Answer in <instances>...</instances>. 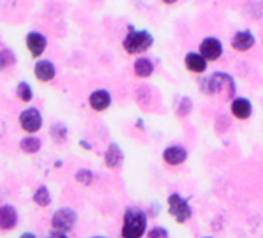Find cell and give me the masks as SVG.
<instances>
[{
	"instance_id": "cell-30",
	"label": "cell",
	"mask_w": 263,
	"mask_h": 238,
	"mask_svg": "<svg viewBox=\"0 0 263 238\" xmlns=\"http://www.w3.org/2000/svg\"><path fill=\"white\" fill-rule=\"evenodd\" d=\"M152 215H157V205H152Z\"/></svg>"
},
{
	"instance_id": "cell-24",
	"label": "cell",
	"mask_w": 263,
	"mask_h": 238,
	"mask_svg": "<svg viewBox=\"0 0 263 238\" xmlns=\"http://www.w3.org/2000/svg\"><path fill=\"white\" fill-rule=\"evenodd\" d=\"M16 62V56L11 50H0V71H6Z\"/></svg>"
},
{
	"instance_id": "cell-5",
	"label": "cell",
	"mask_w": 263,
	"mask_h": 238,
	"mask_svg": "<svg viewBox=\"0 0 263 238\" xmlns=\"http://www.w3.org/2000/svg\"><path fill=\"white\" fill-rule=\"evenodd\" d=\"M76 223H78V213L69 207L59 208L51 215V228L57 229V231H64V233L71 231L76 226Z\"/></svg>"
},
{
	"instance_id": "cell-12",
	"label": "cell",
	"mask_w": 263,
	"mask_h": 238,
	"mask_svg": "<svg viewBox=\"0 0 263 238\" xmlns=\"http://www.w3.org/2000/svg\"><path fill=\"white\" fill-rule=\"evenodd\" d=\"M88 104L94 111H106L111 106V94L106 88H97L88 95Z\"/></svg>"
},
{
	"instance_id": "cell-9",
	"label": "cell",
	"mask_w": 263,
	"mask_h": 238,
	"mask_svg": "<svg viewBox=\"0 0 263 238\" xmlns=\"http://www.w3.org/2000/svg\"><path fill=\"white\" fill-rule=\"evenodd\" d=\"M25 46H27L28 53L34 56V58H39L48 46V37L39 30H30L25 37Z\"/></svg>"
},
{
	"instance_id": "cell-17",
	"label": "cell",
	"mask_w": 263,
	"mask_h": 238,
	"mask_svg": "<svg viewBox=\"0 0 263 238\" xmlns=\"http://www.w3.org/2000/svg\"><path fill=\"white\" fill-rule=\"evenodd\" d=\"M133 71H135V74L138 76V78H151L154 74V71H156V64H154L152 58H148V56L145 55H140L138 58L133 62Z\"/></svg>"
},
{
	"instance_id": "cell-18",
	"label": "cell",
	"mask_w": 263,
	"mask_h": 238,
	"mask_svg": "<svg viewBox=\"0 0 263 238\" xmlns=\"http://www.w3.org/2000/svg\"><path fill=\"white\" fill-rule=\"evenodd\" d=\"M43 147V141L37 138V136H27V138H23L20 141V150L25 152V154H37L39 150H41Z\"/></svg>"
},
{
	"instance_id": "cell-25",
	"label": "cell",
	"mask_w": 263,
	"mask_h": 238,
	"mask_svg": "<svg viewBox=\"0 0 263 238\" xmlns=\"http://www.w3.org/2000/svg\"><path fill=\"white\" fill-rule=\"evenodd\" d=\"M168 236H170L168 229L163 228V226H156V228H152L147 233V238H168Z\"/></svg>"
},
{
	"instance_id": "cell-14",
	"label": "cell",
	"mask_w": 263,
	"mask_h": 238,
	"mask_svg": "<svg viewBox=\"0 0 263 238\" xmlns=\"http://www.w3.org/2000/svg\"><path fill=\"white\" fill-rule=\"evenodd\" d=\"M230 111L237 120H249L253 115V103L248 97H233Z\"/></svg>"
},
{
	"instance_id": "cell-10",
	"label": "cell",
	"mask_w": 263,
	"mask_h": 238,
	"mask_svg": "<svg viewBox=\"0 0 263 238\" xmlns=\"http://www.w3.org/2000/svg\"><path fill=\"white\" fill-rule=\"evenodd\" d=\"M184 66L193 74H205L209 69V60L200 51H187L184 56Z\"/></svg>"
},
{
	"instance_id": "cell-21",
	"label": "cell",
	"mask_w": 263,
	"mask_h": 238,
	"mask_svg": "<svg viewBox=\"0 0 263 238\" xmlns=\"http://www.w3.org/2000/svg\"><path fill=\"white\" fill-rule=\"evenodd\" d=\"M16 95H18L20 101L23 103H30L34 99V92H32V87L27 82H20L16 85Z\"/></svg>"
},
{
	"instance_id": "cell-33",
	"label": "cell",
	"mask_w": 263,
	"mask_h": 238,
	"mask_svg": "<svg viewBox=\"0 0 263 238\" xmlns=\"http://www.w3.org/2000/svg\"><path fill=\"white\" fill-rule=\"evenodd\" d=\"M261 4H263V0H261Z\"/></svg>"
},
{
	"instance_id": "cell-32",
	"label": "cell",
	"mask_w": 263,
	"mask_h": 238,
	"mask_svg": "<svg viewBox=\"0 0 263 238\" xmlns=\"http://www.w3.org/2000/svg\"><path fill=\"white\" fill-rule=\"evenodd\" d=\"M205 238H212V236H205Z\"/></svg>"
},
{
	"instance_id": "cell-28",
	"label": "cell",
	"mask_w": 263,
	"mask_h": 238,
	"mask_svg": "<svg viewBox=\"0 0 263 238\" xmlns=\"http://www.w3.org/2000/svg\"><path fill=\"white\" fill-rule=\"evenodd\" d=\"M163 4H166V6H175V4H179L180 0H161Z\"/></svg>"
},
{
	"instance_id": "cell-22",
	"label": "cell",
	"mask_w": 263,
	"mask_h": 238,
	"mask_svg": "<svg viewBox=\"0 0 263 238\" xmlns=\"http://www.w3.org/2000/svg\"><path fill=\"white\" fill-rule=\"evenodd\" d=\"M74 179H76V182L78 184H82V185H92L96 182V173L94 171H90V169H78V171L74 173Z\"/></svg>"
},
{
	"instance_id": "cell-16",
	"label": "cell",
	"mask_w": 263,
	"mask_h": 238,
	"mask_svg": "<svg viewBox=\"0 0 263 238\" xmlns=\"http://www.w3.org/2000/svg\"><path fill=\"white\" fill-rule=\"evenodd\" d=\"M18 224V212L13 205H2L0 207V229L11 231Z\"/></svg>"
},
{
	"instance_id": "cell-13",
	"label": "cell",
	"mask_w": 263,
	"mask_h": 238,
	"mask_svg": "<svg viewBox=\"0 0 263 238\" xmlns=\"http://www.w3.org/2000/svg\"><path fill=\"white\" fill-rule=\"evenodd\" d=\"M34 74L39 82L48 83V82H53L55 76H57V67L51 60L48 58H41L34 64Z\"/></svg>"
},
{
	"instance_id": "cell-26",
	"label": "cell",
	"mask_w": 263,
	"mask_h": 238,
	"mask_svg": "<svg viewBox=\"0 0 263 238\" xmlns=\"http://www.w3.org/2000/svg\"><path fill=\"white\" fill-rule=\"evenodd\" d=\"M50 235H51V238H67L66 233H64V231H57V229H53Z\"/></svg>"
},
{
	"instance_id": "cell-15",
	"label": "cell",
	"mask_w": 263,
	"mask_h": 238,
	"mask_svg": "<svg viewBox=\"0 0 263 238\" xmlns=\"http://www.w3.org/2000/svg\"><path fill=\"white\" fill-rule=\"evenodd\" d=\"M124 150L122 147H120L119 143H110L106 148V152H104V164H106L110 169H119L122 168L124 164Z\"/></svg>"
},
{
	"instance_id": "cell-11",
	"label": "cell",
	"mask_w": 263,
	"mask_h": 238,
	"mask_svg": "<svg viewBox=\"0 0 263 238\" xmlns=\"http://www.w3.org/2000/svg\"><path fill=\"white\" fill-rule=\"evenodd\" d=\"M187 148L184 145H168L163 150V161L168 166H180L187 161Z\"/></svg>"
},
{
	"instance_id": "cell-23",
	"label": "cell",
	"mask_w": 263,
	"mask_h": 238,
	"mask_svg": "<svg viewBox=\"0 0 263 238\" xmlns=\"http://www.w3.org/2000/svg\"><path fill=\"white\" fill-rule=\"evenodd\" d=\"M191 111H193V101L189 97H180L179 104H177V108H175L177 115H179L180 118H185Z\"/></svg>"
},
{
	"instance_id": "cell-2",
	"label": "cell",
	"mask_w": 263,
	"mask_h": 238,
	"mask_svg": "<svg viewBox=\"0 0 263 238\" xmlns=\"http://www.w3.org/2000/svg\"><path fill=\"white\" fill-rule=\"evenodd\" d=\"M156 43V37L151 30H136L135 27L127 28V34H125L124 41H122V48L127 55H143L147 53L148 50L154 46Z\"/></svg>"
},
{
	"instance_id": "cell-3",
	"label": "cell",
	"mask_w": 263,
	"mask_h": 238,
	"mask_svg": "<svg viewBox=\"0 0 263 238\" xmlns=\"http://www.w3.org/2000/svg\"><path fill=\"white\" fill-rule=\"evenodd\" d=\"M148 215L138 207H129L124 212L122 238H141L147 231Z\"/></svg>"
},
{
	"instance_id": "cell-27",
	"label": "cell",
	"mask_w": 263,
	"mask_h": 238,
	"mask_svg": "<svg viewBox=\"0 0 263 238\" xmlns=\"http://www.w3.org/2000/svg\"><path fill=\"white\" fill-rule=\"evenodd\" d=\"M80 145H82L85 150H92V143H88L87 140H80Z\"/></svg>"
},
{
	"instance_id": "cell-8",
	"label": "cell",
	"mask_w": 263,
	"mask_h": 238,
	"mask_svg": "<svg viewBox=\"0 0 263 238\" xmlns=\"http://www.w3.org/2000/svg\"><path fill=\"white\" fill-rule=\"evenodd\" d=\"M230 44L232 48L238 53H246V51L253 50L254 44H256V35H254L253 30L249 28H242V30H237L235 34L230 39Z\"/></svg>"
},
{
	"instance_id": "cell-31",
	"label": "cell",
	"mask_w": 263,
	"mask_h": 238,
	"mask_svg": "<svg viewBox=\"0 0 263 238\" xmlns=\"http://www.w3.org/2000/svg\"><path fill=\"white\" fill-rule=\"evenodd\" d=\"M92 238H106V236H92Z\"/></svg>"
},
{
	"instance_id": "cell-20",
	"label": "cell",
	"mask_w": 263,
	"mask_h": 238,
	"mask_svg": "<svg viewBox=\"0 0 263 238\" xmlns=\"http://www.w3.org/2000/svg\"><path fill=\"white\" fill-rule=\"evenodd\" d=\"M32 200H34V203L39 205V207H48V205L51 203L50 189H48L46 185H39L37 191H35L34 196H32Z\"/></svg>"
},
{
	"instance_id": "cell-7",
	"label": "cell",
	"mask_w": 263,
	"mask_h": 238,
	"mask_svg": "<svg viewBox=\"0 0 263 238\" xmlns=\"http://www.w3.org/2000/svg\"><path fill=\"white\" fill-rule=\"evenodd\" d=\"M20 127L23 129L28 134H35V132L41 131L43 127V115L37 108H27L20 113Z\"/></svg>"
},
{
	"instance_id": "cell-29",
	"label": "cell",
	"mask_w": 263,
	"mask_h": 238,
	"mask_svg": "<svg viewBox=\"0 0 263 238\" xmlns=\"http://www.w3.org/2000/svg\"><path fill=\"white\" fill-rule=\"evenodd\" d=\"M20 238H37V236H35L34 233H28V231H27V233H23V235L20 236Z\"/></svg>"
},
{
	"instance_id": "cell-1",
	"label": "cell",
	"mask_w": 263,
	"mask_h": 238,
	"mask_svg": "<svg viewBox=\"0 0 263 238\" xmlns=\"http://www.w3.org/2000/svg\"><path fill=\"white\" fill-rule=\"evenodd\" d=\"M198 87L207 95H216L226 90L230 101H232V97H235V94H237L235 80H233L232 74H228V72H224V71H217V72H212L210 76H201V78H198Z\"/></svg>"
},
{
	"instance_id": "cell-19",
	"label": "cell",
	"mask_w": 263,
	"mask_h": 238,
	"mask_svg": "<svg viewBox=\"0 0 263 238\" xmlns=\"http://www.w3.org/2000/svg\"><path fill=\"white\" fill-rule=\"evenodd\" d=\"M50 134H51V140L55 143H66L67 141V136H69V129L64 126L62 122H55L53 126L50 127Z\"/></svg>"
},
{
	"instance_id": "cell-6",
	"label": "cell",
	"mask_w": 263,
	"mask_h": 238,
	"mask_svg": "<svg viewBox=\"0 0 263 238\" xmlns=\"http://www.w3.org/2000/svg\"><path fill=\"white\" fill-rule=\"evenodd\" d=\"M198 51L209 60V62H217L222 55H224V44L219 37L216 35H209V37H203V41L198 46Z\"/></svg>"
},
{
	"instance_id": "cell-4",
	"label": "cell",
	"mask_w": 263,
	"mask_h": 238,
	"mask_svg": "<svg viewBox=\"0 0 263 238\" xmlns=\"http://www.w3.org/2000/svg\"><path fill=\"white\" fill-rule=\"evenodd\" d=\"M168 212L172 217H175V221L179 224H184L191 219L193 215V207L189 205V201L184 196H180L179 192H172L168 196Z\"/></svg>"
}]
</instances>
